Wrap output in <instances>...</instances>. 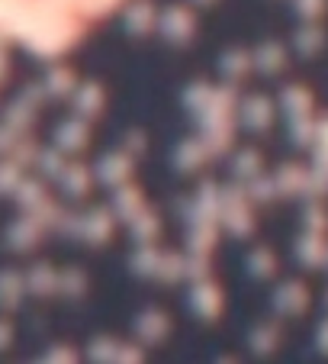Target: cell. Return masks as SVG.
I'll use <instances>...</instances> for the list:
<instances>
[{
	"mask_svg": "<svg viewBox=\"0 0 328 364\" xmlns=\"http://www.w3.org/2000/svg\"><path fill=\"white\" fill-rule=\"evenodd\" d=\"M123 4L126 0H0V36L39 55H58Z\"/></svg>",
	"mask_w": 328,
	"mask_h": 364,
	"instance_id": "cell-1",
	"label": "cell"
}]
</instances>
